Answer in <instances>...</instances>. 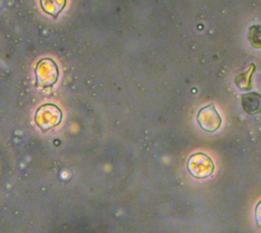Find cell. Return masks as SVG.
<instances>
[{
  "mask_svg": "<svg viewBox=\"0 0 261 233\" xmlns=\"http://www.w3.org/2000/svg\"><path fill=\"white\" fill-rule=\"evenodd\" d=\"M248 40L252 47L261 49V25L255 24L249 28Z\"/></svg>",
  "mask_w": 261,
  "mask_h": 233,
  "instance_id": "cell-7",
  "label": "cell"
},
{
  "mask_svg": "<svg viewBox=\"0 0 261 233\" xmlns=\"http://www.w3.org/2000/svg\"><path fill=\"white\" fill-rule=\"evenodd\" d=\"M243 109L248 114H257L261 112V95L256 92L246 93L241 96Z\"/></svg>",
  "mask_w": 261,
  "mask_h": 233,
  "instance_id": "cell-4",
  "label": "cell"
},
{
  "mask_svg": "<svg viewBox=\"0 0 261 233\" xmlns=\"http://www.w3.org/2000/svg\"><path fill=\"white\" fill-rule=\"evenodd\" d=\"M255 218H256V222L257 225L259 227H261V200L257 203L256 208H255Z\"/></svg>",
  "mask_w": 261,
  "mask_h": 233,
  "instance_id": "cell-8",
  "label": "cell"
},
{
  "mask_svg": "<svg viewBox=\"0 0 261 233\" xmlns=\"http://www.w3.org/2000/svg\"><path fill=\"white\" fill-rule=\"evenodd\" d=\"M66 0H40L42 9L50 14L51 16L56 17L60 11L64 8Z\"/></svg>",
  "mask_w": 261,
  "mask_h": 233,
  "instance_id": "cell-6",
  "label": "cell"
},
{
  "mask_svg": "<svg viewBox=\"0 0 261 233\" xmlns=\"http://www.w3.org/2000/svg\"><path fill=\"white\" fill-rule=\"evenodd\" d=\"M187 168L193 177L204 179L212 175L214 171V164L207 154L197 152L190 156L187 162Z\"/></svg>",
  "mask_w": 261,
  "mask_h": 233,
  "instance_id": "cell-1",
  "label": "cell"
},
{
  "mask_svg": "<svg viewBox=\"0 0 261 233\" xmlns=\"http://www.w3.org/2000/svg\"><path fill=\"white\" fill-rule=\"evenodd\" d=\"M197 122L199 126L206 132H215L221 125V118L214 104H208L202 107L197 114Z\"/></svg>",
  "mask_w": 261,
  "mask_h": 233,
  "instance_id": "cell-3",
  "label": "cell"
},
{
  "mask_svg": "<svg viewBox=\"0 0 261 233\" xmlns=\"http://www.w3.org/2000/svg\"><path fill=\"white\" fill-rule=\"evenodd\" d=\"M62 113L54 104H44L36 112V123L42 130H48L60 123Z\"/></svg>",
  "mask_w": 261,
  "mask_h": 233,
  "instance_id": "cell-2",
  "label": "cell"
},
{
  "mask_svg": "<svg viewBox=\"0 0 261 233\" xmlns=\"http://www.w3.org/2000/svg\"><path fill=\"white\" fill-rule=\"evenodd\" d=\"M255 71V64L251 63L245 72L238 74L234 78V84L240 90H250L252 89L251 78Z\"/></svg>",
  "mask_w": 261,
  "mask_h": 233,
  "instance_id": "cell-5",
  "label": "cell"
}]
</instances>
